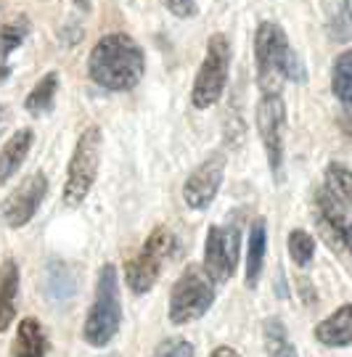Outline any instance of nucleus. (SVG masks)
<instances>
[{
	"instance_id": "1",
	"label": "nucleus",
	"mask_w": 352,
	"mask_h": 357,
	"mask_svg": "<svg viewBox=\"0 0 352 357\" xmlns=\"http://www.w3.org/2000/svg\"><path fill=\"white\" fill-rule=\"evenodd\" d=\"M88 75L98 88L127 93L146 75V53L125 32L103 35L90 51Z\"/></svg>"
},
{
	"instance_id": "2",
	"label": "nucleus",
	"mask_w": 352,
	"mask_h": 357,
	"mask_svg": "<svg viewBox=\"0 0 352 357\" xmlns=\"http://www.w3.org/2000/svg\"><path fill=\"white\" fill-rule=\"evenodd\" d=\"M254 61H257V82L263 93H278L284 79L305 82L297 53L291 51L286 32L276 22H260L254 35Z\"/></svg>"
},
{
	"instance_id": "3",
	"label": "nucleus",
	"mask_w": 352,
	"mask_h": 357,
	"mask_svg": "<svg viewBox=\"0 0 352 357\" xmlns=\"http://www.w3.org/2000/svg\"><path fill=\"white\" fill-rule=\"evenodd\" d=\"M122 326V294H119V270L114 265H103L96 281V299L88 310L82 326V339L90 347H106L119 333Z\"/></svg>"
},
{
	"instance_id": "4",
	"label": "nucleus",
	"mask_w": 352,
	"mask_h": 357,
	"mask_svg": "<svg viewBox=\"0 0 352 357\" xmlns=\"http://www.w3.org/2000/svg\"><path fill=\"white\" fill-rule=\"evenodd\" d=\"M101 149H103L101 128L90 125L88 130H82V135L77 138L75 151H72V159H69L66 183H64V204L66 206H80L88 199L90 188L98 178Z\"/></svg>"
},
{
	"instance_id": "5",
	"label": "nucleus",
	"mask_w": 352,
	"mask_h": 357,
	"mask_svg": "<svg viewBox=\"0 0 352 357\" xmlns=\"http://www.w3.org/2000/svg\"><path fill=\"white\" fill-rule=\"evenodd\" d=\"M175 252V236L173 230L156 225L151 230V236L146 238V243L140 246V252L133 259L125 262V283L133 294H149L159 275H162L164 262L173 257Z\"/></svg>"
},
{
	"instance_id": "6",
	"label": "nucleus",
	"mask_w": 352,
	"mask_h": 357,
	"mask_svg": "<svg viewBox=\"0 0 352 357\" xmlns=\"http://www.w3.org/2000/svg\"><path fill=\"white\" fill-rule=\"evenodd\" d=\"M228 72H230V43L226 35H212L207 40V53L201 61L193 90H191V103L196 109H210L223 98L228 85Z\"/></svg>"
},
{
	"instance_id": "7",
	"label": "nucleus",
	"mask_w": 352,
	"mask_h": 357,
	"mask_svg": "<svg viewBox=\"0 0 352 357\" xmlns=\"http://www.w3.org/2000/svg\"><path fill=\"white\" fill-rule=\"evenodd\" d=\"M214 305V281L199 265H189L175 281L170 294V320L175 326H186L199 320Z\"/></svg>"
},
{
	"instance_id": "8",
	"label": "nucleus",
	"mask_w": 352,
	"mask_h": 357,
	"mask_svg": "<svg viewBox=\"0 0 352 357\" xmlns=\"http://www.w3.org/2000/svg\"><path fill=\"white\" fill-rule=\"evenodd\" d=\"M257 132L265 146L267 167L281 180L284 169V132H286V106L281 93H263V98L257 103Z\"/></svg>"
},
{
	"instance_id": "9",
	"label": "nucleus",
	"mask_w": 352,
	"mask_h": 357,
	"mask_svg": "<svg viewBox=\"0 0 352 357\" xmlns=\"http://www.w3.org/2000/svg\"><path fill=\"white\" fill-rule=\"evenodd\" d=\"M239 265V228L212 225L204 238V273L214 283H226Z\"/></svg>"
},
{
	"instance_id": "10",
	"label": "nucleus",
	"mask_w": 352,
	"mask_h": 357,
	"mask_svg": "<svg viewBox=\"0 0 352 357\" xmlns=\"http://www.w3.org/2000/svg\"><path fill=\"white\" fill-rule=\"evenodd\" d=\"M48 193V178L43 172H32L29 178L22 180L19 188L8 193V199L3 202V220L8 228H24L32 217L38 215L40 204L45 202Z\"/></svg>"
},
{
	"instance_id": "11",
	"label": "nucleus",
	"mask_w": 352,
	"mask_h": 357,
	"mask_svg": "<svg viewBox=\"0 0 352 357\" xmlns=\"http://www.w3.org/2000/svg\"><path fill=\"white\" fill-rule=\"evenodd\" d=\"M223 175H226V153L217 151L210 159H204L183 183V202L196 212L207 209L223 185Z\"/></svg>"
},
{
	"instance_id": "12",
	"label": "nucleus",
	"mask_w": 352,
	"mask_h": 357,
	"mask_svg": "<svg viewBox=\"0 0 352 357\" xmlns=\"http://www.w3.org/2000/svg\"><path fill=\"white\" fill-rule=\"evenodd\" d=\"M315 204H318V220H321V225H323L352 257V215L326 191V188H321V191L315 193Z\"/></svg>"
},
{
	"instance_id": "13",
	"label": "nucleus",
	"mask_w": 352,
	"mask_h": 357,
	"mask_svg": "<svg viewBox=\"0 0 352 357\" xmlns=\"http://www.w3.org/2000/svg\"><path fill=\"white\" fill-rule=\"evenodd\" d=\"M315 339L326 347L352 344V305L339 307L334 315L315 326Z\"/></svg>"
},
{
	"instance_id": "14",
	"label": "nucleus",
	"mask_w": 352,
	"mask_h": 357,
	"mask_svg": "<svg viewBox=\"0 0 352 357\" xmlns=\"http://www.w3.org/2000/svg\"><path fill=\"white\" fill-rule=\"evenodd\" d=\"M32 141H35V135H32L29 128L16 130L6 141L3 151H0V183H8L19 172V167L24 165L27 153L32 149Z\"/></svg>"
},
{
	"instance_id": "15",
	"label": "nucleus",
	"mask_w": 352,
	"mask_h": 357,
	"mask_svg": "<svg viewBox=\"0 0 352 357\" xmlns=\"http://www.w3.org/2000/svg\"><path fill=\"white\" fill-rule=\"evenodd\" d=\"M16 296H19V265L6 259L0 265V331H8L16 318Z\"/></svg>"
},
{
	"instance_id": "16",
	"label": "nucleus",
	"mask_w": 352,
	"mask_h": 357,
	"mask_svg": "<svg viewBox=\"0 0 352 357\" xmlns=\"http://www.w3.org/2000/svg\"><path fill=\"white\" fill-rule=\"evenodd\" d=\"M45 333L35 318H24L16 328L11 344V357H45Z\"/></svg>"
},
{
	"instance_id": "17",
	"label": "nucleus",
	"mask_w": 352,
	"mask_h": 357,
	"mask_svg": "<svg viewBox=\"0 0 352 357\" xmlns=\"http://www.w3.org/2000/svg\"><path fill=\"white\" fill-rule=\"evenodd\" d=\"M265 249H267V228L265 220H254L249 228V241H247V286L254 289L260 283L265 265Z\"/></svg>"
},
{
	"instance_id": "18",
	"label": "nucleus",
	"mask_w": 352,
	"mask_h": 357,
	"mask_svg": "<svg viewBox=\"0 0 352 357\" xmlns=\"http://www.w3.org/2000/svg\"><path fill=\"white\" fill-rule=\"evenodd\" d=\"M263 339H265L267 357H297V347L291 344L284 320L278 318L263 320Z\"/></svg>"
},
{
	"instance_id": "19",
	"label": "nucleus",
	"mask_w": 352,
	"mask_h": 357,
	"mask_svg": "<svg viewBox=\"0 0 352 357\" xmlns=\"http://www.w3.org/2000/svg\"><path fill=\"white\" fill-rule=\"evenodd\" d=\"M56 93H59V75L56 72H48V75L40 79L38 85L32 88V93L27 96L24 109L32 116L48 114L53 109V101H56Z\"/></svg>"
},
{
	"instance_id": "20",
	"label": "nucleus",
	"mask_w": 352,
	"mask_h": 357,
	"mask_svg": "<svg viewBox=\"0 0 352 357\" xmlns=\"http://www.w3.org/2000/svg\"><path fill=\"white\" fill-rule=\"evenodd\" d=\"M337 202L352 215V169L350 167L331 162L326 167V185H323Z\"/></svg>"
},
{
	"instance_id": "21",
	"label": "nucleus",
	"mask_w": 352,
	"mask_h": 357,
	"mask_svg": "<svg viewBox=\"0 0 352 357\" xmlns=\"http://www.w3.org/2000/svg\"><path fill=\"white\" fill-rule=\"evenodd\" d=\"M331 88L339 103L352 114V51H344L337 56L334 61V72H331Z\"/></svg>"
},
{
	"instance_id": "22",
	"label": "nucleus",
	"mask_w": 352,
	"mask_h": 357,
	"mask_svg": "<svg viewBox=\"0 0 352 357\" xmlns=\"http://www.w3.org/2000/svg\"><path fill=\"white\" fill-rule=\"evenodd\" d=\"M27 32H29L27 16L13 19V22H8V24H0V61H3V64H6V59L24 43Z\"/></svg>"
},
{
	"instance_id": "23",
	"label": "nucleus",
	"mask_w": 352,
	"mask_h": 357,
	"mask_svg": "<svg viewBox=\"0 0 352 357\" xmlns=\"http://www.w3.org/2000/svg\"><path fill=\"white\" fill-rule=\"evenodd\" d=\"M315 255V238L307 230H291L289 233V257L294 259V265L307 268L313 262Z\"/></svg>"
},
{
	"instance_id": "24",
	"label": "nucleus",
	"mask_w": 352,
	"mask_h": 357,
	"mask_svg": "<svg viewBox=\"0 0 352 357\" xmlns=\"http://www.w3.org/2000/svg\"><path fill=\"white\" fill-rule=\"evenodd\" d=\"M331 38L334 40H350L352 38V0H342L334 19H331Z\"/></svg>"
},
{
	"instance_id": "25",
	"label": "nucleus",
	"mask_w": 352,
	"mask_h": 357,
	"mask_svg": "<svg viewBox=\"0 0 352 357\" xmlns=\"http://www.w3.org/2000/svg\"><path fill=\"white\" fill-rule=\"evenodd\" d=\"M151 357H193V344L186 339H167L162 344L154 349Z\"/></svg>"
},
{
	"instance_id": "26",
	"label": "nucleus",
	"mask_w": 352,
	"mask_h": 357,
	"mask_svg": "<svg viewBox=\"0 0 352 357\" xmlns=\"http://www.w3.org/2000/svg\"><path fill=\"white\" fill-rule=\"evenodd\" d=\"M162 6L167 11L177 16V19H193L196 16V0H162Z\"/></svg>"
},
{
	"instance_id": "27",
	"label": "nucleus",
	"mask_w": 352,
	"mask_h": 357,
	"mask_svg": "<svg viewBox=\"0 0 352 357\" xmlns=\"http://www.w3.org/2000/svg\"><path fill=\"white\" fill-rule=\"evenodd\" d=\"M210 357H241V355L236 352V349H233V347H217V349H214Z\"/></svg>"
},
{
	"instance_id": "28",
	"label": "nucleus",
	"mask_w": 352,
	"mask_h": 357,
	"mask_svg": "<svg viewBox=\"0 0 352 357\" xmlns=\"http://www.w3.org/2000/svg\"><path fill=\"white\" fill-rule=\"evenodd\" d=\"M90 3H93V0H75V6L80 11H90Z\"/></svg>"
},
{
	"instance_id": "29",
	"label": "nucleus",
	"mask_w": 352,
	"mask_h": 357,
	"mask_svg": "<svg viewBox=\"0 0 352 357\" xmlns=\"http://www.w3.org/2000/svg\"><path fill=\"white\" fill-rule=\"evenodd\" d=\"M6 77H8V66H6V64H3V61H0V82H3Z\"/></svg>"
},
{
	"instance_id": "30",
	"label": "nucleus",
	"mask_w": 352,
	"mask_h": 357,
	"mask_svg": "<svg viewBox=\"0 0 352 357\" xmlns=\"http://www.w3.org/2000/svg\"><path fill=\"white\" fill-rule=\"evenodd\" d=\"M3 122H6V106H0V130H3Z\"/></svg>"
}]
</instances>
